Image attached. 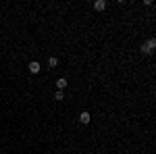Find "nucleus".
Returning <instances> with one entry per match:
<instances>
[{
  "instance_id": "5",
  "label": "nucleus",
  "mask_w": 156,
  "mask_h": 154,
  "mask_svg": "<svg viewBox=\"0 0 156 154\" xmlns=\"http://www.w3.org/2000/svg\"><path fill=\"white\" fill-rule=\"evenodd\" d=\"M56 88L62 92V88H67V79H65V77H58V79H56Z\"/></svg>"
},
{
  "instance_id": "2",
  "label": "nucleus",
  "mask_w": 156,
  "mask_h": 154,
  "mask_svg": "<svg viewBox=\"0 0 156 154\" xmlns=\"http://www.w3.org/2000/svg\"><path fill=\"white\" fill-rule=\"evenodd\" d=\"M79 121H81V123H83V125H87V123H90V121H92V115H90V113H87V110H83V113H81V115H79Z\"/></svg>"
},
{
  "instance_id": "7",
  "label": "nucleus",
  "mask_w": 156,
  "mask_h": 154,
  "mask_svg": "<svg viewBox=\"0 0 156 154\" xmlns=\"http://www.w3.org/2000/svg\"><path fill=\"white\" fill-rule=\"evenodd\" d=\"M54 100H65V94H62V92H56V94H54Z\"/></svg>"
},
{
  "instance_id": "3",
  "label": "nucleus",
  "mask_w": 156,
  "mask_h": 154,
  "mask_svg": "<svg viewBox=\"0 0 156 154\" xmlns=\"http://www.w3.org/2000/svg\"><path fill=\"white\" fill-rule=\"evenodd\" d=\"M27 67H29V71H31V73H40V69H42V65H40V63H36V60H31Z\"/></svg>"
},
{
  "instance_id": "6",
  "label": "nucleus",
  "mask_w": 156,
  "mask_h": 154,
  "mask_svg": "<svg viewBox=\"0 0 156 154\" xmlns=\"http://www.w3.org/2000/svg\"><path fill=\"white\" fill-rule=\"evenodd\" d=\"M48 67H50V69L58 67V59H56V56H50V59H48Z\"/></svg>"
},
{
  "instance_id": "1",
  "label": "nucleus",
  "mask_w": 156,
  "mask_h": 154,
  "mask_svg": "<svg viewBox=\"0 0 156 154\" xmlns=\"http://www.w3.org/2000/svg\"><path fill=\"white\" fill-rule=\"evenodd\" d=\"M154 48H156V40H154V38H150L146 44H142V52H144V54H152Z\"/></svg>"
},
{
  "instance_id": "4",
  "label": "nucleus",
  "mask_w": 156,
  "mask_h": 154,
  "mask_svg": "<svg viewBox=\"0 0 156 154\" xmlns=\"http://www.w3.org/2000/svg\"><path fill=\"white\" fill-rule=\"evenodd\" d=\"M104 9H106V2L104 0H96L94 2V11H104Z\"/></svg>"
}]
</instances>
